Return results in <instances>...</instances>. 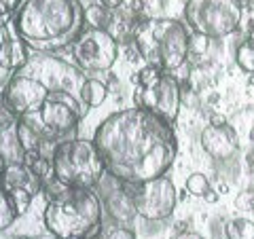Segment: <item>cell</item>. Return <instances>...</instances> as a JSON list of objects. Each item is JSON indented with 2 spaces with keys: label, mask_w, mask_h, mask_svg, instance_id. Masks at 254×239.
I'll use <instances>...</instances> for the list:
<instances>
[{
  "label": "cell",
  "mask_w": 254,
  "mask_h": 239,
  "mask_svg": "<svg viewBox=\"0 0 254 239\" xmlns=\"http://www.w3.org/2000/svg\"><path fill=\"white\" fill-rule=\"evenodd\" d=\"M235 208L242 212L254 210V188H246L235 197Z\"/></svg>",
  "instance_id": "26"
},
{
  "label": "cell",
  "mask_w": 254,
  "mask_h": 239,
  "mask_svg": "<svg viewBox=\"0 0 254 239\" xmlns=\"http://www.w3.org/2000/svg\"><path fill=\"white\" fill-rule=\"evenodd\" d=\"M15 72L34 76L36 81H41L49 91H68V93L76 95V98H81L83 83L87 81V76L81 68L55 58V53L32 55Z\"/></svg>",
  "instance_id": "9"
},
{
  "label": "cell",
  "mask_w": 254,
  "mask_h": 239,
  "mask_svg": "<svg viewBox=\"0 0 254 239\" xmlns=\"http://www.w3.org/2000/svg\"><path fill=\"white\" fill-rule=\"evenodd\" d=\"M235 63L246 74H254V43H250L248 38L235 49Z\"/></svg>",
  "instance_id": "22"
},
{
  "label": "cell",
  "mask_w": 254,
  "mask_h": 239,
  "mask_svg": "<svg viewBox=\"0 0 254 239\" xmlns=\"http://www.w3.org/2000/svg\"><path fill=\"white\" fill-rule=\"evenodd\" d=\"M246 133H248V140H250L252 144H254V119H252V121L248 123V127H246Z\"/></svg>",
  "instance_id": "32"
},
{
  "label": "cell",
  "mask_w": 254,
  "mask_h": 239,
  "mask_svg": "<svg viewBox=\"0 0 254 239\" xmlns=\"http://www.w3.org/2000/svg\"><path fill=\"white\" fill-rule=\"evenodd\" d=\"M127 0H100V4L104 6V9L108 11H117V9H121V6H125Z\"/></svg>",
  "instance_id": "29"
},
{
  "label": "cell",
  "mask_w": 254,
  "mask_h": 239,
  "mask_svg": "<svg viewBox=\"0 0 254 239\" xmlns=\"http://www.w3.org/2000/svg\"><path fill=\"white\" fill-rule=\"evenodd\" d=\"M185 188H187L189 195H193V197H203L212 186H210V180H208V176H205V174L195 172V174H190V176L187 178Z\"/></svg>",
  "instance_id": "24"
},
{
  "label": "cell",
  "mask_w": 254,
  "mask_h": 239,
  "mask_svg": "<svg viewBox=\"0 0 254 239\" xmlns=\"http://www.w3.org/2000/svg\"><path fill=\"white\" fill-rule=\"evenodd\" d=\"M248 41H250V43H254V28L250 30V34H248Z\"/></svg>",
  "instance_id": "34"
},
{
  "label": "cell",
  "mask_w": 254,
  "mask_h": 239,
  "mask_svg": "<svg viewBox=\"0 0 254 239\" xmlns=\"http://www.w3.org/2000/svg\"><path fill=\"white\" fill-rule=\"evenodd\" d=\"M87 110L89 108L76 95L68 91H49L41 110L26 121L34 125L47 142L58 144L60 140L72 138Z\"/></svg>",
  "instance_id": "8"
},
{
  "label": "cell",
  "mask_w": 254,
  "mask_h": 239,
  "mask_svg": "<svg viewBox=\"0 0 254 239\" xmlns=\"http://www.w3.org/2000/svg\"><path fill=\"white\" fill-rule=\"evenodd\" d=\"M93 239H136V235L127 227L113 225V227H102V231Z\"/></svg>",
  "instance_id": "25"
},
{
  "label": "cell",
  "mask_w": 254,
  "mask_h": 239,
  "mask_svg": "<svg viewBox=\"0 0 254 239\" xmlns=\"http://www.w3.org/2000/svg\"><path fill=\"white\" fill-rule=\"evenodd\" d=\"M108 98V87L100 78H87L81 89V102L87 108H98Z\"/></svg>",
  "instance_id": "19"
},
{
  "label": "cell",
  "mask_w": 254,
  "mask_h": 239,
  "mask_svg": "<svg viewBox=\"0 0 254 239\" xmlns=\"http://www.w3.org/2000/svg\"><path fill=\"white\" fill-rule=\"evenodd\" d=\"M21 0H0V17H6V19H13L15 11L19 9Z\"/></svg>",
  "instance_id": "27"
},
{
  "label": "cell",
  "mask_w": 254,
  "mask_h": 239,
  "mask_svg": "<svg viewBox=\"0 0 254 239\" xmlns=\"http://www.w3.org/2000/svg\"><path fill=\"white\" fill-rule=\"evenodd\" d=\"M53 174L68 186L95 188L106 174L104 161L93 138H66L60 140L51 150Z\"/></svg>",
  "instance_id": "5"
},
{
  "label": "cell",
  "mask_w": 254,
  "mask_h": 239,
  "mask_svg": "<svg viewBox=\"0 0 254 239\" xmlns=\"http://www.w3.org/2000/svg\"><path fill=\"white\" fill-rule=\"evenodd\" d=\"M15 117L13 113H11V108L6 106V102H4V93H2V89H0V127L2 125H6V123H11V121H15Z\"/></svg>",
  "instance_id": "28"
},
{
  "label": "cell",
  "mask_w": 254,
  "mask_h": 239,
  "mask_svg": "<svg viewBox=\"0 0 254 239\" xmlns=\"http://www.w3.org/2000/svg\"><path fill=\"white\" fill-rule=\"evenodd\" d=\"M248 85H250V87H254V74H250V78H248Z\"/></svg>",
  "instance_id": "35"
},
{
  "label": "cell",
  "mask_w": 254,
  "mask_h": 239,
  "mask_svg": "<svg viewBox=\"0 0 254 239\" xmlns=\"http://www.w3.org/2000/svg\"><path fill=\"white\" fill-rule=\"evenodd\" d=\"M185 19L201 38H225L235 34L244 19L242 0H187Z\"/></svg>",
  "instance_id": "7"
},
{
  "label": "cell",
  "mask_w": 254,
  "mask_h": 239,
  "mask_svg": "<svg viewBox=\"0 0 254 239\" xmlns=\"http://www.w3.org/2000/svg\"><path fill=\"white\" fill-rule=\"evenodd\" d=\"M108 21H110V11L104 9L100 2L98 4H91L89 9H85V26L106 30L108 28Z\"/></svg>",
  "instance_id": "23"
},
{
  "label": "cell",
  "mask_w": 254,
  "mask_h": 239,
  "mask_svg": "<svg viewBox=\"0 0 254 239\" xmlns=\"http://www.w3.org/2000/svg\"><path fill=\"white\" fill-rule=\"evenodd\" d=\"M131 190L138 216L150 222L168 220L178 205V190L168 176H159L144 184H131Z\"/></svg>",
  "instance_id": "11"
},
{
  "label": "cell",
  "mask_w": 254,
  "mask_h": 239,
  "mask_svg": "<svg viewBox=\"0 0 254 239\" xmlns=\"http://www.w3.org/2000/svg\"><path fill=\"white\" fill-rule=\"evenodd\" d=\"M131 45L144 63L157 66L165 72H176L189 60L190 34L180 19L146 17L133 32Z\"/></svg>",
  "instance_id": "4"
},
{
  "label": "cell",
  "mask_w": 254,
  "mask_h": 239,
  "mask_svg": "<svg viewBox=\"0 0 254 239\" xmlns=\"http://www.w3.org/2000/svg\"><path fill=\"white\" fill-rule=\"evenodd\" d=\"M2 93H4L6 106L11 108V113L15 117L30 119V117H34L38 110H41V106L45 104L47 95H49V89H47L41 81H36L34 76L13 72V76L2 87Z\"/></svg>",
  "instance_id": "12"
},
{
  "label": "cell",
  "mask_w": 254,
  "mask_h": 239,
  "mask_svg": "<svg viewBox=\"0 0 254 239\" xmlns=\"http://www.w3.org/2000/svg\"><path fill=\"white\" fill-rule=\"evenodd\" d=\"M227 239H254V222L248 218H231L225 225Z\"/></svg>",
  "instance_id": "21"
},
{
  "label": "cell",
  "mask_w": 254,
  "mask_h": 239,
  "mask_svg": "<svg viewBox=\"0 0 254 239\" xmlns=\"http://www.w3.org/2000/svg\"><path fill=\"white\" fill-rule=\"evenodd\" d=\"M133 102L138 108L176 123L182 108V83L172 72L144 63L136 74V91Z\"/></svg>",
  "instance_id": "6"
},
{
  "label": "cell",
  "mask_w": 254,
  "mask_h": 239,
  "mask_svg": "<svg viewBox=\"0 0 254 239\" xmlns=\"http://www.w3.org/2000/svg\"><path fill=\"white\" fill-rule=\"evenodd\" d=\"M203 199H205V201H208V203H216V201H218V193H216V190H214V188H210L208 193L203 195Z\"/></svg>",
  "instance_id": "30"
},
{
  "label": "cell",
  "mask_w": 254,
  "mask_h": 239,
  "mask_svg": "<svg viewBox=\"0 0 254 239\" xmlns=\"http://www.w3.org/2000/svg\"><path fill=\"white\" fill-rule=\"evenodd\" d=\"M17 133H19V142H21L23 150L28 153V157L36 155V153H43V146L51 144V142H47L43 138V133L38 131L30 121H26V119H17Z\"/></svg>",
  "instance_id": "18"
},
{
  "label": "cell",
  "mask_w": 254,
  "mask_h": 239,
  "mask_svg": "<svg viewBox=\"0 0 254 239\" xmlns=\"http://www.w3.org/2000/svg\"><path fill=\"white\" fill-rule=\"evenodd\" d=\"M70 53H72L74 66H78L83 72H108L117 63L119 43L110 32L85 26V30L70 47Z\"/></svg>",
  "instance_id": "10"
},
{
  "label": "cell",
  "mask_w": 254,
  "mask_h": 239,
  "mask_svg": "<svg viewBox=\"0 0 254 239\" xmlns=\"http://www.w3.org/2000/svg\"><path fill=\"white\" fill-rule=\"evenodd\" d=\"M30 47L21 41L17 34L13 36H4L0 41V68L4 70H19L32 55H30Z\"/></svg>",
  "instance_id": "17"
},
{
  "label": "cell",
  "mask_w": 254,
  "mask_h": 239,
  "mask_svg": "<svg viewBox=\"0 0 254 239\" xmlns=\"http://www.w3.org/2000/svg\"><path fill=\"white\" fill-rule=\"evenodd\" d=\"M104 208L95 188L66 186L49 197L43 220L51 235L60 239H93L102 231Z\"/></svg>",
  "instance_id": "3"
},
{
  "label": "cell",
  "mask_w": 254,
  "mask_h": 239,
  "mask_svg": "<svg viewBox=\"0 0 254 239\" xmlns=\"http://www.w3.org/2000/svg\"><path fill=\"white\" fill-rule=\"evenodd\" d=\"M98 186H100L98 195L102 199V208H104L110 222L119 227L131 225L133 218L138 216L131 184H125V182L113 178L110 174H104L102 180L98 182Z\"/></svg>",
  "instance_id": "13"
},
{
  "label": "cell",
  "mask_w": 254,
  "mask_h": 239,
  "mask_svg": "<svg viewBox=\"0 0 254 239\" xmlns=\"http://www.w3.org/2000/svg\"><path fill=\"white\" fill-rule=\"evenodd\" d=\"M0 159L6 165H19L28 161V153L23 150L17 133V119L0 127Z\"/></svg>",
  "instance_id": "16"
},
{
  "label": "cell",
  "mask_w": 254,
  "mask_h": 239,
  "mask_svg": "<svg viewBox=\"0 0 254 239\" xmlns=\"http://www.w3.org/2000/svg\"><path fill=\"white\" fill-rule=\"evenodd\" d=\"M199 144L212 161H229L240 150V133L229 121L222 125L210 123L199 135Z\"/></svg>",
  "instance_id": "15"
},
{
  "label": "cell",
  "mask_w": 254,
  "mask_h": 239,
  "mask_svg": "<svg viewBox=\"0 0 254 239\" xmlns=\"http://www.w3.org/2000/svg\"><path fill=\"white\" fill-rule=\"evenodd\" d=\"M11 26L32 51L58 53L85 30L81 0H21Z\"/></svg>",
  "instance_id": "2"
},
{
  "label": "cell",
  "mask_w": 254,
  "mask_h": 239,
  "mask_svg": "<svg viewBox=\"0 0 254 239\" xmlns=\"http://www.w3.org/2000/svg\"><path fill=\"white\" fill-rule=\"evenodd\" d=\"M26 239H60V237H55V235H38V237H26Z\"/></svg>",
  "instance_id": "33"
},
{
  "label": "cell",
  "mask_w": 254,
  "mask_h": 239,
  "mask_svg": "<svg viewBox=\"0 0 254 239\" xmlns=\"http://www.w3.org/2000/svg\"><path fill=\"white\" fill-rule=\"evenodd\" d=\"M17 216H19V212H17V208H15V201H13L11 193L0 184V233L9 229L13 222L17 220Z\"/></svg>",
  "instance_id": "20"
},
{
  "label": "cell",
  "mask_w": 254,
  "mask_h": 239,
  "mask_svg": "<svg viewBox=\"0 0 254 239\" xmlns=\"http://www.w3.org/2000/svg\"><path fill=\"white\" fill-rule=\"evenodd\" d=\"M174 239H203V237L197 235V233H180V235H176Z\"/></svg>",
  "instance_id": "31"
},
{
  "label": "cell",
  "mask_w": 254,
  "mask_h": 239,
  "mask_svg": "<svg viewBox=\"0 0 254 239\" xmlns=\"http://www.w3.org/2000/svg\"><path fill=\"white\" fill-rule=\"evenodd\" d=\"M106 174L125 184H144L165 176L178 157L172 123L144 108H125L106 117L93 133Z\"/></svg>",
  "instance_id": "1"
},
{
  "label": "cell",
  "mask_w": 254,
  "mask_h": 239,
  "mask_svg": "<svg viewBox=\"0 0 254 239\" xmlns=\"http://www.w3.org/2000/svg\"><path fill=\"white\" fill-rule=\"evenodd\" d=\"M4 167H6V163L2 161V159H0V174H2V170H4Z\"/></svg>",
  "instance_id": "36"
},
{
  "label": "cell",
  "mask_w": 254,
  "mask_h": 239,
  "mask_svg": "<svg viewBox=\"0 0 254 239\" xmlns=\"http://www.w3.org/2000/svg\"><path fill=\"white\" fill-rule=\"evenodd\" d=\"M0 184L11 193L19 216L26 214V210L32 203V199L45 190V182L36 176L34 170H32L28 163L6 165L2 170V174H0Z\"/></svg>",
  "instance_id": "14"
}]
</instances>
